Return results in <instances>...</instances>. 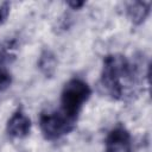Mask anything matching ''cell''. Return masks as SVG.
I'll return each mask as SVG.
<instances>
[{
    "instance_id": "6da1fadb",
    "label": "cell",
    "mask_w": 152,
    "mask_h": 152,
    "mask_svg": "<svg viewBox=\"0 0 152 152\" xmlns=\"http://www.w3.org/2000/svg\"><path fill=\"white\" fill-rule=\"evenodd\" d=\"M138 69L125 56L110 53L103 58L100 87L114 100H122L138 78Z\"/></svg>"
},
{
    "instance_id": "7a4b0ae2",
    "label": "cell",
    "mask_w": 152,
    "mask_h": 152,
    "mask_svg": "<svg viewBox=\"0 0 152 152\" xmlns=\"http://www.w3.org/2000/svg\"><path fill=\"white\" fill-rule=\"evenodd\" d=\"M90 95L91 89L84 80L80 77L70 78L63 86L59 101L61 106L58 109L72 120L77 121L78 115L86 102L89 100Z\"/></svg>"
},
{
    "instance_id": "8992f818",
    "label": "cell",
    "mask_w": 152,
    "mask_h": 152,
    "mask_svg": "<svg viewBox=\"0 0 152 152\" xmlns=\"http://www.w3.org/2000/svg\"><path fill=\"white\" fill-rule=\"evenodd\" d=\"M151 11V2L148 1H132L126 6V13L134 25H141L148 17Z\"/></svg>"
},
{
    "instance_id": "9c48e42d",
    "label": "cell",
    "mask_w": 152,
    "mask_h": 152,
    "mask_svg": "<svg viewBox=\"0 0 152 152\" xmlns=\"http://www.w3.org/2000/svg\"><path fill=\"white\" fill-rule=\"evenodd\" d=\"M10 10H11V5L8 2L0 4V26L7 20V18L10 15Z\"/></svg>"
},
{
    "instance_id": "52a82bcc",
    "label": "cell",
    "mask_w": 152,
    "mask_h": 152,
    "mask_svg": "<svg viewBox=\"0 0 152 152\" xmlns=\"http://www.w3.org/2000/svg\"><path fill=\"white\" fill-rule=\"evenodd\" d=\"M37 65L45 77H52L57 70V57L51 50L45 49L40 52Z\"/></svg>"
},
{
    "instance_id": "30bf717a",
    "label": "cell",
    "mask_w": 152,
    "mask_h": 152,
    "mask_svg": "<svg viewBox=\"0 0 152 152\" xmlns=\"http://www.w3.org/2000/svg\"><path fill=\"white\" fill-rule=\"evenodd\" d=\"M84 4H86L84 1H69V2H68V5H69L72 10H80Z\"/></svg>"
},
{
    "instance_id": "5b68a950",
    "label": "cell",
    "mask_w": 152,
    "mask_h": 152,
    "mask_svg": "<svg viewBox=\"0 0 152 152\" xmlns=\"http://www.w3.org/2000/svg\"><path fill=\"white\" fill-rule=\"evenodd\" d=\"M6 131L13 139H24L31 132V120L26 113L19 108L17 109L7 121Z\"/></svg>"
},
{
    "instance_id": "ba28073f",
    "label": "cell",
    "mask_w": 152,
    "mask_h": 152,
    "mask_svg": "<svg viewBox=\"0 0 152 152\" xmlns=\"http://www.w3.org/2000/svg\"><path fill=\"white\" fill-rule=\"evenodd\" d=\"M11 81H12L11 74L6 69L0 68V91L8 88L10 84H11Z\"/></svg>"
},
{
    "instance_id": "277c9868",
    "label": "cell",
    "mask_w": 152,
    "mask_h": 152,
    "mask_svg": "<svg viewBox=\"0 0 152 152\" xmlns=\"http://www.w3.org/2000/svg\"><path fill=\"white\" fill-rule=\"evenodd\" d=\"M132 145V135L122 124H116L104 138V152H131Z\"/></svg>"
},
{
    "instance_id": "3957f363",
    "label": "cell",
    "mask_w": 152,
    "mask_h": 152,
    "mask_svg": "<svg viewBox=\"0 0 152 152\" xmlns=\"http://www.w3.org/2000/svg\"><path fill=\"white\" fill-rule=\"evenodd\" d=\"M76 122L59 109L43 112L39 116V128L46 140H57L64 137L75 128Z\"/></svg>"
}]
</instances>
